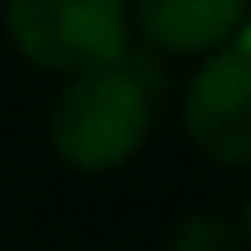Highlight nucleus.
<instances>
[{"label": "nucleus", "mask_w": 251, "mask_h": 251, "mask_svg": "<svg viewBox=\"0 0 251 251\" xmlns=\"http://www.w3.org/2000/svg\"><path fill=\"white\" fill-rule=\"evenodd\" d=\"M173 251H236V231H231L222 217L197 212V217H187V222L177 226Z\"/></svg>", "instance_id": "39448f33"}, {"label": "nucleus", "mask_w": 251, "mask_h": 251, "mask_svg": "<svg viewBox=\"0 0 251 251\" xmlns=\"http://www.w3.org/2000/svg\"><path fill=\"white\" fill-rule=\"evenodd\" d=\"M5 35L30 69L64 79L118 69L133 50L128 0H5Z\"/></svg>", "instance_id": "f03ea898"}, {"label": "nucleus", "mask_w": 251, "mask_h": 251, "mask_svg": "<svg viewBox=\"0 0 251 251\" xmlns=\"http://www.w3.org/2000/svg\"><path fill=\"white\" fill-rule=\"evenodd\" d=\"M251 0H133L128 20L163 54H212L246 25Z\"/></svg>", "instance_id": "20e7f679"}, {"label": "nucleus", "mask_w": 251, "mask_h": 251, "mask_svg": "<svg viewBox=\"0 0 251 251\" xmlns=\"http://www.w3.org/2000/svg\"><path fill=\"white\" fill-rule=\"evenodd\" d=\"M241 241L251 246V197H246V212H241Z\"/></svg>", "instance_id": "423d86ee"}, {"label": "nucleus", "mask_w": 251, "mask_h": 251, "mask_svg": "<svg viewBox=\"0 0 251 251\" xmlns=\"http://www.w3.org/2000/svg\"><path fill=\"white\" fill-rule=\"evenodd\" d=\"M148 123H153V103L128 64L79 74L59 89L50 108V148L59 153V163L79 173H108L143 148Z\"/></svg>", "instance_id": "f257e3e1"}, {"label": "nucleus", "mask_w": 251, "mask_h": 251, "mask_svg": "<svg viewBox=\"0 0 251 251\" xmlns=\"http://www.w3.org/2000/svg\"><path fill=\"white\" fill-rule=\"evenodd\" d=\"M182 128L202 158L251 168V20L192 69Z\"/></svg>", "instance_id": "7ed1b4c3"}]
</instances>
